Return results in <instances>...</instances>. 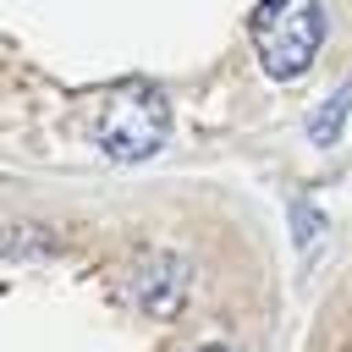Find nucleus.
Masks as SVG:
<instances>
[{
    "mask_svg": "<svg viewBox=\"0 0 352 352\" xmlns=\"http://www.w3.org/2000/svg\"><path fill=\"white\" fill-rule=\"evenodd\" d=\"M165 138H170V104L154 82L110 88V99L99 104V121H94V143L110 160H121V165L148 160V154L165 148Z\"/></svg>",
    "mask_w": 352,
    "mask_h": 352,
    "instance_id": "f03ea898",
    "label": "nucleus"
},
{
    "mask_svg": "<svg viewBox=\"0 0 352 352\" xmlns=\"http://www.w3.org/2000/svg\"><path fill=\"white\" fill-rule=\"evenodd\" d=\"M126 292H132V302L143 308V314H176L182 308V297H187V264L176 258V253H160V248H148V253H138L132 258V270H126Z\"/></svg>",
    "mask_w": 352,
    "mask_h": 352,
    "instance_id": "7ed1b4c3",
    "label": "nucleus"
},
{
    "mask_svg": "<svg viewBox=\"0 0 352 352\" xmlns=\"http://www.w3.org/2000/svg\"><path fill=\"white\" fill-rule=\"evenodd\" d=\"M346 104H352V88L330 94V99H324V110L308 121V138H314V143H336V138H341V116H346Z\"/></svg>",
    "mask_w": 352,
    "mask_h": 352,
    "instance_id": "20e7f679",
    "label": "nucleus"
},
{
    "mask_svg": "<svg viewBox=\"0 0 352 352\" xmlns=\"http://www.w3.org/2000/svg\"><path fill=\"white\" fill-rule=\"evenodd\" d=\"M192 352H236V346H226V341H204V346H192Z\"/></svg>",
    "mask_w": 352,
    "mask_h": 352,
    "instance_id": "423d86ee",
    "label": "nucleus"
},
{
    "mask_svg": "<svg viewBox=\"0 0 352 352\" xmlns=\"http://www.w3.org/2000/svg\"><path fill=\"white\" fill-rule=\"evenodd\" d=\"M248 38L270 82H297L324 44V6L319 0H258L248 16Z\"/></svg>",
    "mask_w": 352,
    "mask_h": 352,
    "instance_id": "f257e3e1",
    "label": "nucleus"
},
{
    "mask_svg": "<svg viewBox=\"0 0 352 352\" xmlns=\"http://www.w3.org/2000/svg\"><path fill=\"white\" fill-rule=\"evenodd\" d=\"M292 220H297V248L308 253V248L319 242V209H308V204H292Z\"/></svg>",
    "mask_w": 352,
    "mask_h": 352,
    "instance_id": "39448f33",
    "label": "nucleus"
}]
</instances>
